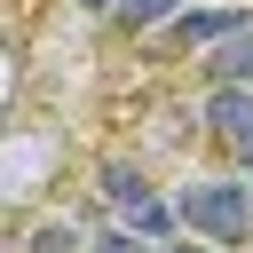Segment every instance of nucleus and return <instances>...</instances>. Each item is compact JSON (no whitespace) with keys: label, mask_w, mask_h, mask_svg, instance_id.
<instances>
[{"label":"nucleus","mask_w":253,"mask_h":253,"mask_svg":"<svg viewBox=\"0 0 253 253\" xmlns=\"http://www.w3.org/2000/svg\"><path fill=\"white\" fill-rule=\"evenodd\" d=\"M174 213H182V229H198L213 245H245L253 237V182H182Z\"/></svg>","instance_id":"nucleus-1"},{"label":"nucleus","mask_w":253,"mask_h":253,"mask_svg":"<svg viewBox=\"0 0 253 253\" xmlns=\"http://www.w3.org/2000/svg\"><path fill=\"white\" fill-rule=\"evenodd\" d=\"M245 24H253L245 8H182V16H174V40H182V47H221V40L245 32Z\"/></svg>","instance_id":"nucleus-2"},{"label":"nucleus","mask_w":253,"mask_h":253,"mask_svg":"<svg viewBox=\"0 0 253 253\" xmlns=\"http://www.w3.org/2000/svg\"><path fill=\"white\" fill-rule=\"evenodd\" d=\"M206 126H213L221 142H245V134H253V87L213 79V95H206Z\"/></svg>","instance_id":"nucleus-3"},{"label":"nucleus","mask_w":253,"mask_h":253,"mask_svg":"<svg viewBox=\"0 0 253 253\" xmlns=\"http://www.w3.org/2000/svg\"><path fill=\"white\" fill-rule=\"evenodd\" d=\"M206 79H229V87H253V24L229 32L221 47H206Z\"/></svg>","instance_id":"nucleus-4"},{"label":"nucleus","mask_w":253,"mask_h":253,"mask_svg":"<svg viewBox=\"0 0 253 253\" xmlns=\"http://www.w3.org/2000/svg\"><path fill=\"white\" fill-rule=\"evenodd\" d=\"M95 198L126 213V206H142V198H150V182H142V166H103V174H95Z\"/></svg>","instance_id":"nucleus-5"},{"label":"nucleus","mask_w":253,"mask_h":253,"mask_svg":"<svg viewBox=\"0 0 253 253\" xmlns=\"http://www.w3.org/2000/svg\"><path fill=\"white\" fill-rule=\"evenodd\" d=\"M166 16H182V0H119V24H126V32H150V24H166Z\"/></svg>","instance_id":"nucleus-6"},{"label":"nucleus","mask_w":253,"mask_h":253,"mask_svg":"<svg viewBox=\"0 0 253 253\" xmlns=\"http://www.w3.org/2000/svg\"><path fill=\"white\" fill-rule=\"evenodd\" d=\"M24 253H87V245H79V221H47Z\"/></svg>","instance_id":"nucleus-7"},{"label":"nucleus","mask_w":253,"mask_h":253,"mask_svg":"<svg viewBox=\"0 0 253 253\" xmlns=\"http://www.w3.org/2000/svg\"><path fill=\"white\" fill-rule=\"evenodd\" d=\"M87 253H158V245H150L142 229H126V221H119V229H103V237H95Z\"/></svg>","instance_id":"nucleus-8"},{"label":"nucleus","mask_w":253,"mask_h":253,"mask_svg":"<svg viewBox=\"0 0 253 253\" xmlns=\"http://www.w3.org/2000/svg\"><path fill=\"white\" fill-rule=\"evenodd\" d=\"M71 8H87V16H103V8H119V0H71Z\"/></svg>","instance_id":"nucleus-9"},{"label":"nucleus","mask_w":253,"mask_h":253,"mask_svg":"<svg viewBox=\"0 0 253 253\" xmlns=\"http://www.w3.org/2000/svg\"><path fill=\"white\" fill-rule=\"evenodd\" d=\"M158 253H198V245H190V237H182V245H158Z\"/></svg>","instance_id":"nucleus-10"}]
</instances>
